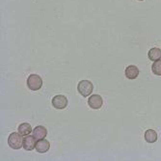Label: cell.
Listing matches in <instances>:
<instances>
[{"mask_svg":"<svg viewBox=\"0 0 161 161\" xmlns=\"http://www.w3.org/2000/svg\"><path fill=\"white\" fill-rule=\"evenodd\" d=\"M18 130H19V133H20L22 136H27L32 132V127L29 124L23 123V124L19 125Z\"/></svg>","mask_w":161,"mask_h":161,"instance_id":"obj_11","label":"cell"},{"mask_svg":"<svg viewBox=\"0 0 161 161\" xmlns=\"http://www.w3.org/2000/svg\"><path fill=\"white\" fill-rule=\"evenodd\" d=\"M52 105L55 109H64L68 106V98L63 95H57L52 98Z\"/></svg>","mask_w":161,"mask_h":161,"instance_id":"obj_4","label":"cell"},{"mask_svg":"<svg viewBox=\"0 0 161 161\" xmlns=\"http://www.w3.org/2000/svg\"><path fill=\"white\" fill-rule=\"evenodd\" d=\"M139 1H143V0H139Z\"/></svg>","mask_w":161,"mask_h":161,"instance_id":"obj_14","label":"cell"},{"mask_svg":"<svg viewBox=\"0 0 161 161\" xmlns=\"http://www.w3.org/2000/svg\"><path fill=\"white\" fill-rule=\"evenodd\" d=\"M36 138L34 136H31L30 134L27 135L26 137H24L23 139V149L25 151H33L34 149H36Z\"/></svg>","mask_w":161,"mask_h":161,"instance_id":"obj_6","label":"cell"},{"mask_svg":"<svg viewBox=\"0 0 161 161\" xmlns=\"http://www.w3.org/2000/svg\"><path fill=\"white\" fill-rule=\"evenodd\" d=\"M125 75L126 78H128L130 80L136 79L139 75V69L134 65H130L125 68Z\"/></svg>","mask_w":161,"mask_h":161,"instance_id":"obj_7","label":"cell"},{"mask_svg":"<svg viewBox=\"0 0 161 161\" xmlns=\"http://www.w3.org/2000/svg\"><path fill=\"white\" fill-rule=\"evenodd\" d=\"M102 104H103V100H102V97L99 95H92L88 99V105L92 109H100Z\"/></svg>","mask_w":161,"mask_h":161,"instance_id":"obj_5","label":"cell"},{"mask_svg":"<svg viewBox=\"0 0 161 161\" xmlns=\"http://www.w3.org/2000/svg\"><path fill=\"white\" fill-rule=\"evenodd\" d=\"M42 86V79L38 75H30L27 78V87L31 91H38Z\"/></svg>","mask_w":161,"mask_h":161,"instance_id":"obj_3","label":"cell"},{"mask_svg":"<svg viewBox=\"0 0 161 161\" xmlns=\"http://www.w3.org/2000/svg\"><path fill=\"white\" fill-rule=\"evenodd\" d=\"M148 57L151 61L155 62V61L161 59V50L157 47L151 48L148 52Z\"/></svg>","mask_w":161,"mask_h":161,"instance_id":"obj_10","label":"cell"},{"mask_svg":"<svg viewBox=\"0 0 161 161\" xmlns=\"http://www.w3.org/2000/svg\"><path fill=\"white\" fill-rule=\"evenodd\" d=\"M49 148H50V144L46 139L39 140L36 144V151L39 153H46L47 152H48Z\"/></svg>","mask_w":161,"mask_h":161,"instance_id":"obj_9","label":"cell"},{"mask_svg":"<svg viewBox=\"0 0 161 161\" xmlns=\"http://www.w3.org/2000/svg\"><path fill=\"white\" fill-rule=\"evenodd\" d=\"M145 140L146 142H148L150 144H153L154 142H156L157 140V133L153 129H148L145 132Z\"/></svg>","mask_w":161,"mask_h":161,"instance_id":"obj_12","label":"cell"},{"mask_svg":"<svg viewBox=\"0 0 161 161\" xmlns=\"http://www.w3.org/2000/svg\"><path fill=\"white\" fill-rule=\"evenodd\" d=\"M47 134V130L42 125H38L33 129V136L36 138L37 141L45 139Z\"/></svg>","mask_w":161,"mask_h":161,"instance_id":"obj_8","label":"cell"},{"mask_svg":"<svg viewBox=\"0 0 161 161\" xmlns=\"http://www.w3.org/2000/svg\"><path fill=\"white\" fill-rule=\"evenodd\" d=\"M152 70L153 72V75H157V76H161V60H157L155 61L153 66H152Z\"/></svg>","mask_w":161,"mask_h":161,"instance_id":"obj_13","label":"cell"},{"mask_svg":"<svg viewBox=\"0 0 161 161\" xmlns=\"http://www.w3.org/2000/svg\"><path fill=\"white\" fill-rule=\"evenodd\" d=\"M77 91L84 97H89L94 91L93 83L89 80H81L77 85Z\"/></svg>","mask_w":161,"mask_h":161,"instance_id":"obj_2","label":"cell"},{"mask_svg":"<svg viewBox=\"0 0 161 161\" xmlns=\"http://www.w3.org/2000/svg\"><path fill=\"white\" fill-rule=\"evenodd\" d=\"M23 139L20 133L13 132L10 134L8 138V145L9 147L13 150H19L23 147Z\"/></svg>","mask_w":161,"mask_h":161,"instance_id":"obj_1","label":"cell"}]
</instances>
